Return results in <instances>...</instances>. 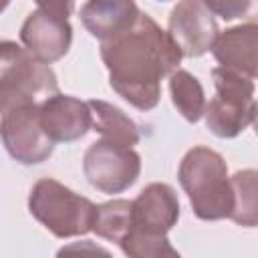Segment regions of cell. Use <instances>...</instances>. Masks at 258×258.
Instances as JSON below:
<instances>
[{"label": "cell", "instance_id": "cell-1", "mask_svg": "<svg viewBox=\"0 0 258 258\" xmlns=\"http://www.w3.org/2000/svg\"><path fill=\"white\" fill-rule=\"evenodd\" d=\"M99 52L111 89L139 111L157 107L161 79L169 77L181 60L177 44L145 12H139L127 30L101 40Z\"/></svg>", "mask_w": 258, "mask_h": 258}, {"label": "cell", "instance_id": "cell-2", "mask_svg": "<svg viewBox=\"0 0 258 258\" xmlns=\"http://www.w3.org/2000/svg\"><path fill=\"white\" fill-rule=\"evenodd\" d=\"M179 183L200 220H224L232 212V185L224 157L206 147H191L179 161Z\"/></svg>", "mask_w": 258, "mask_h": 258}, {"label": "cell", "instance_id": "cell-3", "mask_svg": "<svg viewBox=\"0 0 258 258\" xmlns=\"http://www.w3.org/2000/svg\"><path fill=\"white\" fill-rule=\"evenodd\" d=\"M58 93L48 62L32 56L14 40H0V117L24 105H38Z\"/></svg>", "mask_w": 258, "mask_h": 258}, {"label": "cell", "instance_id": "cell-4", "mask_svg": "<svg viewBox=\"0 0 258 258\" xmlns=\"http://www.w3.org/2000/svg\"><path fill=\"white\" fill-rule=\"evenodd\" d=\"M95 204L52 177L38 179L28 194V212L56 238L85 236L93 228Z\"/></svg>", "mask_w": 258, "mask_h": 258}, {"label": "cell", "instance_id": "cell-5", "mask_svg": "<svg viewBox=\"0 0 258 258\" xmlns=\"http://www.w3.org/2000/svg\"><path fill=\"white\" fill-rule=\"evenodd\" d=\"M212 79L216 97L204 107L206 127L222 139L238 137L254 121V79L224 67H216Z\"/></svg>", "mask_w": 258, "mask_h": 258}, {"label": "cell", "instance_id": "cell-6", "mask_svg": "<svg viewBox=\"0 0 258 258\" xmlns=\"http://www.w3.org/2000/svg\"><path fill=\"white\" fill-rule=\"evenodd\" d=\"M83 173L87 181L103 194H121L129 189L141 173V155L107 139L89 145L83 155Z\"/></svg>", "mask_w": 258, "mask_h": 258}, {"label": "cell", "instance_id": "cell-7", "mask_svg": "<svg viewBox=\"0 0 258 258\" xmlns=\"http://www.w3.org/2000/svg\"><path fill=\"white\" fill-rule=\"evenodd\" d=\"M0 139L12 159L22 165H38L54 151V141L44 133L38 105H24L0 117Z\"/></svg>", "mask_w": 258, "mask_h": 258}, {"label": "cell", "instance_id": "cell-8", "mask_svg": "<svg viewBox=\"0 0 258 258\" xmlns=\"http://www.w3.org/2000/svg\"><path fill=\"white\" fill-rule=\"evenodd\" d=\"M218 32V22L204 0H179L169 12L167 34L181 50V56L196 58L206 54Z\"/></svg>", "mask_w": 258, "mask_h": 258}, {"label": "cell", "instance_id": "cell-9", "mask_svg": "<svg viewBox=\"0 0 258 258\" xmlns=\"http://www.w3.org/2000/svg\"><path fill=\"white\" fill-rule=\"evenodd\" d=\"M20 42L32 56L50 64L69 52L73 42V26L69 18H60L36 8L20 26Z\"/></svg>", "mask_w": 258, "mask_h": 258}, {"label": "cell", "instance_id": "cell-10", "mask_svg": "<svg viewBox=\"0 0 258 258\" xmlns=\"http://www.w3.org/2000/svg\"><path fill=\"white\" fill-rule=\"evenodd\" d=\"M38 119L44 133L54 143L83 139L91 131V111L87 101L54 93L38 103Z\"/></svg>", "mask_w": 258, "mask_h": 258}, {"label": "cell", "instance_id": "cell-11", "mask_svg": "<svg viewBox=\"0 0 258 258\" xmlns=\"http://www.w3.org/2000/svg\"><path fill=\"white\" fill-rule=\"evenodd\" d=\"M133 206V228L167 234L179 220V200L175 189L169 183H149L145 185L135 200Z\"/></svg>", "mask_w": 258, "mask_h": 258}, {"label": "cell", "instance_id": "cell-12", "mask_svg": "<svg viewBox=\"0 0 258 258\" xmlns=\"http://www.w3.org/2000/svg\"><path fill=\"white\" fill-rule=\"evenodd\" d=\"M212 54L220 67L236 71L244 77L256 79V50H258V24L246 22L224 32H218Z\"/></svg>", "mask_w": 258, "mask_h": 258}, {"label": "cell", "instance_id": "cell-13", "mask_svg": "<svg viewBox=\"0 0 258 258\" xmlns=\"http://www.w3.org/2000/svg\"><path fill=\"white\" fill-rule=\"evenodd\" d=\"M139 12L135 0H87L79 18L91 36L107 40L127 30Z\"/></svg>", "mask_w": 258, "mask_h": 258}, {"label": "cell", "instance_id": "cell-14", "mask_svg": "<svg viewBox=\"0 0 258 258\" xmlns=\"http://www.w3.org/2000/svg\"><path fill=\"white\" fill-rule=\"evenodd\" d=\"M89 111H91V129L101 135V139L133 147L139 143L141 133L137 123L127 117L119 107L101 101V99H91L87 101Z\"/></svg>", "mask_w": 258, "mask_h": 258}, {"label": "cell", "instance_id": "cell-15", "mask_svg": "<svg viewBox=\"0 0 258 258\" xmlns=\"http://www.w3.org/2000/svg\"><path fill=\"white\" fill-rule=\"evenodd\" d=\"M167 79H169L171 103L177 109V113L185 121L198 123L206 107V93H204L200 79L183 69H175Z\"/></svg>", "mask_w": 258, "mask_h": 258}, {"label": "cell", "instance_id": "cell-16", "mask_svg": "<svg viewBox=\"0 0 258 258\" xmlns=\"http://www.w3.org/2000/svg\"><path fill=\"white\" fill-rule=\"evenodd\" d=\"M258 173L256 169H242L230 177L232 185V212L230 220L240 226L254 228L258 224Z\"/></svg>", "mask_w": 258, "mask_h": 258}, {"label": "cell", "instance_id": "cell-17", "mask_svg": "<svg viewBox=\"0 0 258 258\" xmlns=\"http://www.w3.org/2000/svg\"><path fill=\"white\" fill-rule=\"evenodd\" d=\"M133 226V206L131 200H109L105 204H99L95 208V218H93V228L99 238H105L109 242L119 244L125 234Z\"/></svg>", "mask_w": 258, "mask_h": 258}, {"label": "cell", "instance_id": "cell-18", "mask_svg": "<svg viewBox=\"0 0 258 258\" xmlns=\"http://www.w3.org/2000/svg\"><path fill=\"white\" fill-rule=\"evenodd\" d=\"M125 256L131 258H163V256H179V252L169 244L167 234H153L139 228H133L119 242Z\"/></svg>", "mask_w": 258, "mask_h": 258}, {"label": "cell", "instance_id": "cell-19", "mask_svg": "<svg viewBox=\"0 0 258 258\" xmlns=\"http://www.w3.org/2000/svg\"><path fill=\"white\" fill-rule=\"evenodd\" d=\"M208 10L224 20H236L250 12L254 0H204Z\"/></svg>", "mask_w": 258, "mask_h": 258}, {"label": "cell", "instance_id": "cell-20", "mask_svg": "<svg viewBox=\"0 0 258 258\" xmlns=\"http://www.w3.org/2000/svg\"><path fill=\"white\" fill-rule=\"evenodd\" d=\"M38 4L40 10L60 16V18H69L75 10V0H34Z\"/></svg>", "mask_w": 258, "mask_h": 258}, {"label": "cell", "instance_id": "cell-21", "mask_svg": "<svg viewBox=\"0 0 258 258\" xmlns=\"http://www.w3.org/2000/svg\"><path fill=\"white\" fill-rule=\"evenodd\" d=\"M8 4H10V0H0V14L6 10V6H8Z\"/></svg>", "mask_w": 258, "mask_h": 258}, {"label": "cell", "instance_id": "cell-22", "mask_svg": "<svg viewBox=\"0 0 258 258\" xmlns=\"http://www.w3.org/2000/svg\"><path fill=\"white\" fill-rule=\"evenodd\" d=\"M159 2H167V0H159Z\"/></svg>", "mask_w": 258, "mask_h": 258}]
</instances>
